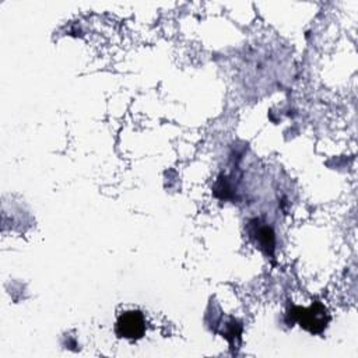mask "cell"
<instances>
[{
	"instance_id": "1",
	"label": "cell",
	"mask_w": 358,
	"mask_h": 358,
	"mask_svg": "<svg viewBox=\"0 0 358 358\" xmlns=\"http://www.w3.org/2000/svg\"><path fill=\"white\" fill-rule=\"evenodd\" d=\"M145 323L140 312H126L116 323V333L126 338H140L144 334Z\"/></svg>"
}]
</instances>
